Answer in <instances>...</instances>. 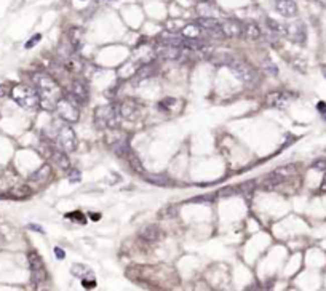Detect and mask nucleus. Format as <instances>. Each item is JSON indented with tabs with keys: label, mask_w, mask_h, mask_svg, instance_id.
Masks as SVG:
<instances>
[{
	"label": "nucleus",
	"mask_w": 326,
	"mask_h": 291,
	"mask_svg": "<svg viewBox=\"0 0 326 291\" xmlns=\"http://www.w3.org/2000/svg\"><path fill=\"white\" fill-rule=\"evenodd\" d=\"M32 82H34V86L39 90L42 108L43 109H55L56 103L63 98L58 83L45 72L32 74Z\"/></svg>",
	"instance_id": "f257e3e1"
},
{
	"label": "nucleus",
	"mask_w": 326,
	"mask_h": 291,
	"mask_svg": "<svg viewBox=\"0 0 326 291\" xmlns=\"http://www.w3.org/2000/svg\"><path fill=\"white\" fill-rule=\"evenodd\" d=\"M12 98L20 108L26 111H34L40 106V94L35 86H29L26 83H18L12 88Z\"/></svg>",
	"instance_id": "f03ea898"
},
{
	"label": "nucleus",
	"mask_w": 326,
	"mask_h": 291,
	"mask_svg": "<svg viewBox=\"0 0 326 291\" xmlns=\"http://www.w3.org/2000/svg\"><path fill=\"white\" fill-rule=\"evenodd\" d=\"M119 117H120V112L116 106H101L94 112L96 125L101 128H117Z\"/></svg>",
	"instance_id": "7ed1b4c3"
},
{
	"label": "nucleus",
	"mask_w": 326,
	"mask_h": 291,
	"mask_svg": "<svg viewBox=\"0 0 326 291\" xmlns=\"http://www.w3.org/2000/svg\"><path fill=\"white\" fill-rule=\"evenodd\" d=\"M229 69L231 72L234 74V77L237 80H240L246 85H251L258 80V75H256V70H254L248 63H245L242 59H232V63L229 64Z\"/></svg>",
	"instance_id": "20e7f679"
},
{
	"label": "nucleus",
	"mask_w": 326,
	"mask_h": 291,
	"mask_svg": "<svg viewBox=\"0 0 326 291\" xmlns=\"http://www.w3.org/2000/svg\"><path fill=\"white\" fill-rule=\"evenodd\" d=\"M28 259H29V267H31V274H32L34 285L37 286V288H40V286L47 281V278H48L45 264H43V259L40 258V254L35 253V251H31V253H29Z\"/></svg>",
	"instance_id": "39448f33"
},
{
	"label": "nucleus",
	"mask_w": 326,
	"mask_h": 291,
	"mask_svg": "<svg viewBox=\"0 0 326 291\" xmlns=\"http://www.w3.org/2000/svg\"><path fill=\"white\" fill-rule=\"evenodd\" d=\"M55 109L58 112L59 119L67 123H75L78 117H80V112H78V108L72 103V98H61L56 103Z\"/></svg>",
	"instance_id": "423d86ee"
},
{
	"label": "nucleus",
	"mask_w": 326,
	"mask_h": 291,
	"mask_svg": "<svg viewBox=\"0 0 326 291\" xmlns=\"http://www.w3.org/2000/svg\"><path fill=\"white\" fill-rule=\"evenodd\" d=\"M286 37L297 43V45H304L305 40H307V29H305V24L302 21H293L286 24Z\"/></svg>",
	"instance_id": "0eeeda50"
},
{
	"label": "nucleus",
	"mask_w": 326,
	"mask_h": 291,
	"mask_svg": "<svg viewBox=\"0 0 326 291\" xmlns=\"http://www.w3.org/2000/svg\"><path fill=\"white\" fill-rule=\"evenodd\" d=\"M58 141H59V146L63 151L66 152H72L75 151L77 147V136H75V131L70 128L69 125L61 127L58 131Z\"/></svg>",
	"instance_id": "6e6552de"
},
{
	"label": "nucleus",
	"mask_w": 326,
	"mask_h": 291,
	"mask_svg": "<svg viewBox=\"0 0 326 291\" xmlns=\"http://www.w3.org/2000/svg\"><path fill=\"white\" fill-rule=\"evenodd\" d=\"M243 28L245 26L234 20V18H229V20L223 21L221 23V31H223V35L224 37H229V39H239L243 35Z\"/></svg>",
	"instance_id": "1a4fd4ad"
},
{
	"label": "nucleus",
	"mask_w": 326,
	"mask_h": 291,
	"mask_svg": "<svg viewBox=\"0 0 326 291\" xmlns=\"http://www.w3.org/2000/svg\"><path fill=\"white\" fill-rule=\"evenodd\" d=\"M88 96H90V90H88V85L77 78L72 83H70V98L77 101L78 104H83L88 101Z\"/></svg>",
	"instance_id": "9d476101"
},
{
	"label": "nucleus",
	"mask_w": 326,
	"mask_h": 291,
	"mask_svg": "<svg viewBox=\"0 0 326 291\" xmlns=\"http://www.w3.org/2000/svg\"><path fill=\"white\" fill-rule=\"evenodd\" d=\"M275 10L285 18H294L297 15V5L294 0H275Z\"/></svg>",
	"instance_id": "9b49d317"
},
{
	"label": "nucleus",
	"mask_w": 326,
	"mask_h": 291,
	"mask_svg": "<svg viewBox=\"0 0 326 291\" xmlns=\"http://www.w3.org/2000/svg\"><path fill=\"white\" fill-rule=\"evenodd\" d=\"M139 237H141V240H144L147 243H154L157 240H160L162 231L157 224H147L139 231Z\"/></svg>",
	"instance_id": "f8f14e48"
},
{
	"label": "nucleus",
	"mask_w": 326,
	"mask_h": 291,
	"mask_svg": "<svg viewBox=\"0 0 326 291\" xmlns=\"http://www.w3.org/2000/svg\"><path fill=\"white\" fill-rule=\"evenodd\" d=\"M288 93H283V91H272L269 93L267 100H266V104L269 108H275V109H283L286 103H288Z\"/></svg>",
	"instance_id": "ddd939ff"
},
{
	"label": "nucleus",
	"mask_w": 326,
	"mask_h": 291,
	"mask_svg": "<svg viewBox=\"0 0 326 291\" xmlns=\"http://www.w3.org/2000/svg\"><path fill=\"white\" fill-rule=\"evenodd\" d=\"M155 55L165 58V59H178L181 56L179 47H173V45H166V43H160L155 48Z\"/></svg>",
	"instance_id": "4468645a"
},
{
	"label": "nucleus",
	"mask_w": 326,
	"mask_h": 291,
	"mask_svg": "<svg viewBox=\"0 0 326 291\" xmlns=\"http://www.w3.org/2000/svg\"><path fill=\"white\" fill-rule=\"evenodd\" d=\"M50 155L53 158V162L56 163L58 168H61L63 171L69 170V166H70V160L67 158L66 155V151H63V149H50Z\"/></svg>",
	"instance_id": "2eb2a0df"
},
{
	"label": "nucleus",
	"mask_w": 326,
	"mask_h": 291,
	"mask_svg": "<svg viewBox=\"0 0 326 291\" xmlns=\"http://www.w3.org/2000/svg\"><path fill=\"white\" fill-rule=\"evenodd\" d=\"M138 103L135 100H125L119 108L120 112V117L123 119H133L136 114H138Z\"/></svg>",
	"instance_id": "dca6fc26"
},
{
	"label": "nucleus",
	"mask_w": 326,
	"mask_h": 291,
	"mask_svg": "<svg viewBox=\"0 0 326 291\" xmlns=\"http://www.w3.org/2000/svg\"><path fill=\"white\" fill-rule=\"evenodd\" d=\"M203 32H205V31L201 29L197 23L187 24V26H184V28H182V35H184V39H200V37H201V34H203Z\"/></svg>",
	"instance_id": "f3484780"
},
{
	"label": "nucleus",
	"mask_w": 326,
	"mask_h": 291,
	"mask_svg": "<svg viewBox=\"0 0 326 291\" xmlns=\"http://www.w3.org/2000/svg\"><path fill=\"white\" fill-rule=\"evenodd\" d=\"M162 40L166 45H173V47H182L184 45V35H178L176 32H165L162 34Z\"/></svg>",
	"instance_id": "a211bd4d"
},
{
	"label": "nucleus",
	"mask_w": 326,
	"mask_h": 291,
	"mask_svg": "<svg viewBox=\"0 0 326 291\" xmlns=\"http://www.w3.org/2000/svg\"><path fill=\"white\" fill-rule=\"evenodd\" d=\"M70 274L77 278H86V277H93V270L85 266V264H72V267H70Z\"/></svg>",
	"instance_id": "6ab92c4d"
},
{
	"label": "nucleus",
	"mask_w": 326,
	"mask_h": 291,
	"mask_svg": "<svg viewBox=\"0 0 326 291\" xmlns=\"http://www.w3.org/2000/svg\"><path fill=\"white\" fill-rule=\"evenodd\" d=\"M243 35L248 40H258L261 37V29H259V26L256 23H248V24H245V28H243Z\"/></svg>",
	"instance_id": "aec40b11"
},
{
	"label": "nucleus",
	"mask_w": 326,
	"mask_h": 291,
	"mask_svg": "<svg viewBox=\"0 0 326 291\" xmlns=\"http://www.w3.org/2000/svg\"><path fill=\"white\" fill-rule=\"evenodd\" d=\"M281 181H283V178H280V176L274 171V173H270L269 176H266V179H264V184H262V189L264 190H272V189H275L277 186H280Z\"/></svg>",
	"instance_id": "412c9836"
},
{
	"label": "nucleus",
	"mask_w": 326,
	"mask_h": 291,
	"mask_svg": "<svg viewBox=\"0 0 326 291\" xmlns=\"http://www.w3.org/2000/svg\"><path fill=\"white\" fill-rule=\"evenodd\" d=\"M50 176V166L48 165H43L42 168H39L35 173H32L29 176V179L31 181H35V182H45L47 178Z\"/></svg>",
	"instance_id": "4be33fe9"
},
{
	"label": "nucleus",
	"mask_w": 326,
	"mask_h": 291,
	"mask_svg": "<svg viewBox=\"0 0 326 291\" xmlns=\"http://www.w3.org/2000/svg\"><path fill=\"white\" fill-rule=\"evenodd\" d=\"M112 149H114V152H116L119 157H123V158H127V155L131 152L128 141H125V139H122L120 143H116V144L112 146Z\"/></svg>",
	"instance_id": "5701e85b"
},
{
	"label": "nucleus",
	"mask_w": 326,
	"mask_h": 291,
	"mask_svg": "<svg viewBox=\"0 0 326 291\" xmlns=\"http://www.w3.org/2000/svg\"><path fill=\"white\" fill-rule=\"evenodd\" d=\"M127 160H128V163H130V166L133 168V171L135 173H139V174H144V166H143V163H141V160L139 158L133 154V152H130L128 155H127Z\"/></svg>",
	"instance_id": "b1692460"
},
{
	"label": "nucleus",
	"mask_w": 326,
	"mask_h": 291,
	"mask_svg": "<svg viewBox=\"0 0 326 291\" xmlns=\"http://www.w3.org/2000/svg\"><path fill=\"white\" fill-rule=\"evenodd\" d=\"M266 24H267V28H269L272 32L280 34V35H285V34H286V26L281 24V23H278V21H275V20H272V18H267Z\"/></svg>",
	"instance_id": "393cba45"
},
{
	"label": "nucleus",
	"mask_w": 326,
	"mask_h": 291,
	"mask_svg": "<svg viewBox=\"0 0 326 291\" xmlns=\"http://www.w3.org/2000/svg\"><path fill=\"white\" fill-rule=\"evenodd\" d=\"M144 179L151 184H155V186H166V184L170 182V179L166 178V176H162V174H144Z\"/></svg>",
	"instance_id": "a878e982"
},
{
	"label": "nucleus",
	"mask_w": 326,
	"mask_h": 291,
	"mask_svg": "<svg viewBox=\"0 0 326 291\" xmlns=\"http://www.w3.org/2000/svg\"><path fill=\"white\" fill-rule=\"evenodd\" d=\"M232 56L231 55H213V58H211V63H213L214 66H229L232 63Z\"/></svg>",
	"instance_id": "bb28decb"
},
{
	"label": "nucleus",
	"mask_w": 326,
	"mask_h": 291,
	"mask_svg": "<svg viewBox=\"0 0 326 291\" xmlns=\"http://www.w3.org/2000/svg\"><path fill=\"white\" fill-rule=\"evenodd\" d=\"M155 72H157L155 66H152L151 63H149V64H144L143 67H141V69L138 70L136 75H138L139 78H149V77H152Z\"/></svg>",
	"instance_id": "cd10ccee"
},
{
	"label": "nucleus",
	"mask_w": 326,
	"mask_h": 291,
	"mask_svg": "<svg viewBox=\"0 0 326 291\" xmlns=\"http://www.w3.org/2000/svg\"><path fill=\"white\" fill-rule=\"evenodd\" d=\"M296 171V166L294 165H283V166H278V168L275 170V173L280 176V178H288V176H291L294 174Z\"/></svg>",
	"instance_id": "c85d7f7f"
},
{
	"label": "nucleus",
	"mask_w": 326,
	"mask_h": 291,
	"mask_svg": "<svg viewBox=\"0 0 326 291\" xmlns=\"http://www.w3.org/2000/svg\"><path fill=\"white\" fill-rule=\"evenodd\" d=\"M237 192H239V189L231 187V186H227V187H221V189L218 190V197H221V199H229V197H234Z\"/></svg>",
	"instance_id": "c756f323"
},
{
	"label": "nucleus",
	"mask_w": 326,
	"mask_h": 291,
	"mask_svg": "<svg viewBox=\"0 0 326 291\" xmlns=\"http://www.w3.org/2000/svg\"><path fill=\"white\" fill-rule=\"evenodd\" d=\"M254 184H256L254 181L243 182L242 186L239 187V192H240V193H243V196H246V197H250L251 193H253V190H254V187H256V186H254Z\"/></svg>",
	"instance_id": "7c9ffc66"
},
{
	"label": "nucleus",
	"mask_w": 326,
	"mask_h": 291,
	"mask_svg": "<svg viewBox=\"0 0 326 291\" xmlns=\"http://www.w3.org/2000/svg\"><path fill=\"white\" fill-rule=\"evenodd\" d=\"M80 37H82L80 29H72V31H70V42H72V50H75L78 45H80Z\"/></svg>",
	"instance_id": "2f4dec72"
},
{
	"label": "nucleus",
	"mask_w": 326,
	"mask_h": 291,
	"mask_svg": "<svg viewBox=\"0 0 326 291\" xmlns=\"http://www.w3.org/2000/svg\"><path fill=\"white\" fill-rule=\"evenodd\" d=\"M262 66H264V70H266L269 75H277V74H278V67H277L274 63H272V61L266 59V61L262 63Z\"/></svg>",
	"instance_id": "473e14b6"
},
{
	"label": "nucleus",
	"mask_w": 326,
	"mask_h": 291,
	"mask_svg": "<svg viewBox=\"0 0 326 291\" xmlns=\"http://www.w3.org/2000/svg\"><path fill=\"white\" fill-rule=\"evenodd\" d=\"M312 168L316 171H326V158H316L312 163Z\"/></svg>",
	"instance_id": "72a5a7b5"
},
{
	"label": "nucleus",
	"mask_w": 326,
	"mask_h": 291,
	"mask_svg": "<svg viewBox=\"0 0 326 291\" xmlns=\"http://www.w3.org/2000/svg\"><path fill=\"white\" fill-rule=\"evenodd\" d=\"M176 215H178V208H176V207H170V208L163 210L160 213L162 218H170V216H176Z\"/></svg>",
	"instance_id": "f704fd0d"
},
{
	"label": "nucleus",
	"mask_w": 326,
	"mask_h": 291,
	"mask_svg": "<svg viewBox=\"0 0 326 291\" xmlns=\"http://www.w3.org/2000/svg\"><path fill=\"white\" fill-rule=\"evenodd\" d=\"M67 178H69L70 182H78V181H80V171H78V170H70Z\"/></svg>",
	"instance_id": "c9c22d12"
},
{
	"label": "nucleus",
	"mask_w": 326,
	"mask_h": 291,
	"mask_svg": "<svg viewBox=\"0 0 326 291\" xmlns=\"http://www.w3.org/2000/svg\"><path fill=\"white\" fill-rule=\"evenodd\" d=\"M10 93H12L10 86H8L7 83H0V98H5V96H8Z\"/></svg>",
	"instance_id": "e433bc0d"
},
{
	"label": "nucleus",
	"mask_w": 326,
	"mask_h": 291,
	"mask_svg": "<svg viewBox=\"0 0 326 291\" xmlns=\"http://www.w3.org/2000/svg\"><path fill=\"white\" fill-rule=\"evenodd\" d=\"M40 39H42V35H40V34L34 35V37H32L31 40H28V43H26V48H32L34 45H37V42H40Z\"/></svg>",
	"instance_id": "4c0bfd02"
},
{
	"label": "nucleus",
	"mask_w": 326,
	"mask_h": 291,
	"mask_svg": "<svg viewBox=\"0 0 326 291\" xmlns=\"http://www.w3.org/2000/svg\"><path fill=\"white\" fill-rule=\"evenodd\" d=\"M291 64L296 67V70H301V72H305V63L304 61H297V59H293Z\"/></svg>",
	"instance_id": "58836bf2"
},
{
	"label": "nucleus",
	"mask_w": 326,
	"mask_h": 291,
	"mask_svg": "<svg viewBox=\"0 0 326 291\" xmlns=\"http://www.w3.org/2000/svg\"><path fill=\"white\" fill-rule=\"evenodd\" d=\"M316 109H318V112L321 114V117L326 120V103H324V101H320L318 104H316Z\"/></svg>",
	"instance_id": "ea45409f"
},
{
	"label": "nucleus",
	"mask_w": 326,
	"mask_h": 291,
	"mask_svg": "<svg viewBox=\"0 0 326 291\" xmlns=\"http://www.w3.org/2000/svg\"><path fill=\"white\" fill-rule=\"evenodd\" d=\"M96 286V281H94V278H91V280H86V278H83V288H94Z\"/></svg>",
	"instance_id": "a19ab883"
},
{
	"label": "nucleus",
	"mask_w": 326,
	"mask_h": 291,
	"mask_svg": "<svg viewBox=\"0 0 326 291\" xmlns=\"http://www.w3.org/2000/svg\"><path fill=\"white\" fill-rule=\"evenodd\" d=\"M55 254H56V258H58V259H64V258H66L64 250H61L59 246H56V248H55Z\"/></svg>",
	"instance_id": "79ce46f5"
},
{
	"label": "nucleus",
	"mask_w": 326,
	"mask_h": 291,
	"mask_svg": "<svg viewBox=\"0 0 326 291\" xmlns=\"http://www.w3.org/2000/svg\"><path fill=\"white\" fill-rule=\"evenodd\" d=\"M320 192L326 193V173L323 176V181H321V186H320Z\"/></svg>",
	"instance_id": "37998d69"
},
{
	"label": "nucleus",
	"mask_w": 326,
	"mask_h": 291,
	"mask_svg": "<svg viewBox=\"0 0 326 291\" xmlns=\"http://www.w3.org/2000/svg\"><path fill=\"white\" fill-rule=\"evenodd\" d=\"M28 227H29V229H32V231H37V232L43 234V229H42L40 226H35V224H29Z\"/></svg>",
	"instance_id": "c03bdc74"
},
{
	"label": "nucleus",
	"mask_w": 326,
	"mask_h": 291,
	"mask_svg": "<svg viewBox=\"0 0 326 291\" xmlns=\"http://www.w3.org/2000/svg\"><path fill=\"white\" fill-rule=\"evenodd\" d=\"M98 2H101V4H112V2H116V0H98Z\"/></svg>",
	"instance_id": "a18cd8bd"
},
{
	"label": "nucleus",
	"mask_w": 326,
	"mask_h": 291,
	"mask_svg": "<svg viewBox=\"0 0 326 291\" xmlns=\"http://www.w3.org/2000/svg\"><path fill=\"white\" fill-rule=\"evenodd\" d=\"M91 218L93 219H98V218H101V215H91Z\"/></svg>",
	"instance_id": "49530a36"
},
{
	"label": "nucleus",
	"mask_w": 326,
	"mask_h": 291,
	"mask_svg": "<svg viewBox=\"0 0 326 291\" xmlns=\"http://www.w3.org/2000/svg\"><path fill=\"white\" fill-rule=\"evenodd\" d=\"M321 72H323V74L326 75V66H321Z\"/></svg>",
	"instance_id": "de8ad7c7"
},
{
	"label": "nucleus",
	"mask_w": 326,
	"mask_h": 291,
	"mask_svg": "<svg viewBox=\"0 0 326 291\" xmlns=\"http://www.w3.org/2000/svg\"><path fill=\"white\" fill-rule=\"evenodd\" d=\"M201 2H206L208 4V2H211V0H201Z\"/></svg>",
	"instance_id": "09e8293b"
}]
</instances>
